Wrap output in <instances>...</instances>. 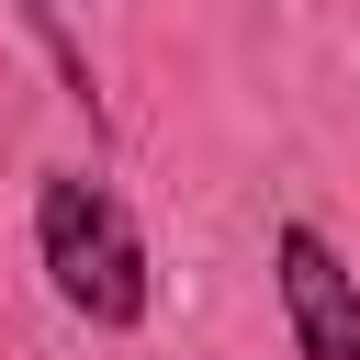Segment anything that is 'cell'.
I'll return each mask as SVG.
<instances>
[{"label":"cell","instance_id":"6da1fadb","mask_svg":"<svg viewBox=\"0 0 360 360\" xmlns=\"http://www.w3.org/2000/svg\"><path fill=\"white\" fill-rule=\"evenodd\" d=\"M34 236H45L56 292H68L90 326H135V315H146V248H135V225H124V202H112L101 180L56 169V180L34 191Z\"/></svg>","mask_w":360,"mask_h":360},{"label":"cell","instance_id":"7a4b0ae2","mask_svg":"<svg viewBox=\"0 0 360 360\" xmlns=\"http://www.w3.org/2000/svg\"><path fill=\"white\" fill-rule=\"evenodd\" d=\"M281 304H292L304 360H360V281L338 270L315 225H281Z\"/></svg>","mask_w":360,"mask_h":360}]
</instances>
